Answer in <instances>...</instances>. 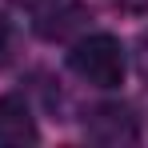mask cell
Wrapping results in <instances>:
<instances>
[{
  "label": "cell",
  "mask_w": 148,
  "mask_h": 148,
  "mask_svg": "<svg viewBox=\"0 0 148 148\" xmlns=\"http://www.w3.org/2000/svg\"><path fill=\"white\" fill-rule=\"evenodd\" d=\"M84 132H88V140L108 144V148L140 140V124H136L128 104H100V108H92L88 120H84Z\"/></svg>",
  "instance_id": "7a4b0ae2"
},
{
  "label": "cell",
  "mask_w": 148,
  "mask_h": 148,
  "mask_svg": "<svg viewBox=\"0 0 148 148\" xmlns=\"http://www.w3.org/2000/svg\"><path fill=\"white\" fill-rule=\"evenodd\" d=\"M40 140L36 116L20 96H0V148H24Z\"/></svg>",
  "instance_id": "277c9868"
},
{
  "label": "cell",
  "mask_w": 148,
  "mask_h": 148,
  "mask_svg": "<svg viewBox=\"0 0 148 148\" xmlns=\"http://www.w3.org/2000/svg\"><path fill=\"white\" fill-rule=\"evenodd\" d=\"M136 68H140V76L148 80V32L140 36V44H136Z\"/></svg>",
  "instance_id": "8992f818"
},
{
  "label": "cell",
  "mask_w": 148,
  "mask_h": 148,
  "mask_svg": "<svg viewBox=\"0 0 148 148\" xmlns=\"http://www.w3.org/2000/svg\"><path fill=\"white\" fill-rule=\"evenodd\" d=\"M16 8H24L28 16H32V24L40 36H64L68 28L80 20V4L76 0H16Z\"/></svg>",
  "instance_id": "3957f363"
},
{
  "label": "cell",
  "mask_w": 148,
  "mask_h": 148,
  "mask_svg": "<svg viewBox=\"0 0 148 148\" xmlns=\"http://www.w3.org/2000/svg\"><path fill=\"white\" fill-rule=\"evenodd\" d=\"M112 4L124 12H148V0H112Z\"/></svg>",
  "instance_id": "52a82bcc"
},
{
  "label": "cell",
  "mask_w": 148,
  "mask_h": 148,
  "mask_svg": "<svg viewBox=\"0 0 148 148\" xmlns=\"http://www.w3.org/2000/svg\"><path fill=\"white\" fill-rule=\"evenodd\" d=\"M68 68H72L84 84L92 88H120L128 60H124V44L108 32H92L84 40H76L68 52Z\"/></svg>",
  "instance_id": "6da1fadb"
},
{
  "label": "cell",
  "mask_w": 148,
  "mask_h": 148,
  "mask_svg": "<svg viewBox=\"0 0 148 148\" xmlns=\"http://www.w3.org/2000/svg\"><path fill=\"white\" fill-rule=\"evenodd\" d=\"M12 56H16V32H12V24L0 16V68H4Z\"/></svg>",
  "instance_id": "5b68a950"
}]
</instances>
